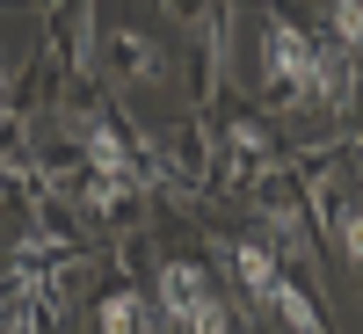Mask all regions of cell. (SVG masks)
I'll return each instance as SVG.
<instances>
[{"label":"cell","mask_w":363,"mask_h":334,"mask_svg":"<svg viewBox=\"0 0 363 334\" xmlns=\"http://www.w3.org/2000/svg\"><path fill=\"white\" fill-rule=\"evenodd\" d=\"M262 51H269V80L291 87V95L306 102V95H313V58H320V51L298 37L291 22H269V29H262Z\"/></svg>","instance_id":"6da1fadb"},{"label":"cell","mask_w":363,"mask_h":334,"mask_svg":"<svg viewBox=\"0 0 363 334\" xmlns=\"http://www.w3.org/2000/svg\"><path fill=\"white\" fill-rule=\"evenodd\" d=\"M196 284H203V269H189V262H167V269H160V298H167V320H174V327L189 320Z\"/></svg>","instance_id":"7a4b0ae2"},{"label":"cell","mask_w":363,"mask_h":334,"mask_svg":"<svg viewBox=\"0 0 363 334\" xmlns=\"http://www.w3.org/2000/svg\"><path fill=\"white\" fill-rule=\"evenodd\" d=\"M87 153H95V167H102L109 182H138V174H131V153L116 145V131H102V124H95V131H87Z\"/></svg>","instance_id":"3957f363"},{"label":"cell","mask_w":363,"mask_h":334,"mask_svg":"<svg viewBox=\"0 0 363 334\" xmlns=\"http://www.w3.org/2000/svg\"><path fill=\"white\" fill-rule=\"evenodd\" d=\"M225 160H233V174H262V160H269L262 131H255V124H233V138H225Z\"/></svg>","instance_id":"277c9868"},{"label":"cell","mask_w":363,"mask_h":334,"mask_svg":"<svg viewBox=\"0 0 363 334\" xmlns=\"http://www.w3.org/2000/svg\"><path fill=\"white\" fill-rule=\"evenodd\" d=\"M320 196H327V218H335V240L363 262V204H335V189H327V182H320Z\"/></svg>","instance_id":"5b68a950"},{"label":"cell","mask_w":363,"mask_h":334,"mask_svg":"<svg viewBox=\"0 0 363 334\" xmlns=\"http://www.w3.org/2000/svg\"><path fill=\"white\" fill-rule=\"evenodd\" d=\"M269 306H277V313H284L298 334H327V327H320V313H313V306H306V298H298L291 284H277V291H269Z\"/></svg>","instance_id":"8992f818"},{"label":"cell","mask_w":363,"mask_h":334,"mask_svg":"<svg viewBox=\"0 0 363 334\" xmlns=\"http://www.w3.org/2000/svg\"><path fill=\"white\" fill-rule=\"evenodd\" d=\"M189 334H225V306H218V291H203L196 284V298H189V320H182Z\"/></svg>","instance_id":"52a82bcc"},{"label":"cell","mask_w":363,"mask_h":334,"mask_svg":"<svg viewBox=\"0 0 363 334\" xmlns=\"http://www.w3.org/2000/svg\"><path fill=\"white\" fill-rule=\"evenodd\" d=\"M233 269L247 277V291H255V298L277 291V269H269V255H262V247H240V255H233Z\"/></svg>","instance_id":"ba28073f"},{"label":"cell","mask_w":363,"mask_h":334,"mask_svg":"<svg viewBox=\"0 0 363 334\" xmlns=\"http://www.w3.org/2000/svg\"><path fill=\"white\" fill-rule=\"evenodd\" d=\"M102 334H145V320H138V298H131V291H116L109 306H102Z\"/></svg>","instance_id":"9c48e42d"},{"label":"cell","mask_w":363,"mask_h":334,"mask_svg":"<svg viewBox=\"0 0 363 334\" xmlns=\"http://www.w3.org/2000/svg\"><path fill=\"white\" fill-rule=\"evenodd\" d=\"M327 22H335V44H342V51L363 44V8H356V0H335V8H327Z\"/></svg>","instance_id":"30bf717a"},{"label":"cell","mask_w":363,"mask_h":334,"mask_svg":"<svg viewBox=\"0 0 363 334\" xmlns=\"http://www.w3.org/2000/svg\"><path fill=\"white\" fill-rule=\"evenodd\" d=\"M8 298H15V291H8V284H0V313H8Z\"/></svg>","instance_id":"8fae6325"},{"label":"cell","mask_w":363,"mask_h":334,"mask_svg":"<svg viewBox=\"0 0 363 334\" xmlns=\"http://www.w3.org/2000/svg\"><path fill=\"white\" fill-rule=\"evenodd\" d=\"M0 95H8V73H0Z\"/></svg>","instance_id":"7c38bea8"}]
</instances>
